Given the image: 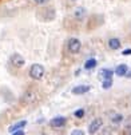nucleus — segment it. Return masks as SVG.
I'll return each instance as SVG.
<instances>
[{
	"instance_id": "1",
	"label": "nucleus",
	"mask_w": 131,
	"mask_h": 135,
	"mask_svg": "<svg viewBox=\"0 0 131 135\" xmlns=\"http://www.w3.org/2000/svg\"><path fill=\"white\" fill-rule=\"evenodd\" d=\"M30 75L32 79H36V80L42 79L44 75V67L42 64H32L30 68Z\"/></svg>"
},
{
	"instance_id": "2",
	"label": "nucleus",
	"mask_w": 131,
	"mask_h": 135,
	"mask_svg": "<svg viewBox=\"0 0 131 135\" xmlns=\"http://www.w3.org/2000/svg\"><path fill=\"white\" fill-rule=\"evenodd\" d=\"M102 124H103V120H102L100 118L94 119V120L90 123V126H88V132H90V134H95V132L102 127Z\"/></svg>"
},
{
	"instance_id": "3",
	"label": "nucleus",
	"mask_w": 131,
	"mask_h": 135,
	"mask_svg": "<svg viewBox=\"0 0 131 135\" xmlns=\"http://www.w3.org/2000/svg\"><path fill=\"white\" fill-rule=\"evenodd\" d=\"M80 47H82V43L78 39H70V42H68V50H70V52L76 54V52H79Z\"/></svg>"
},
{
	"instance_id": "4",
	"label": "nucleus",
	"mask_w": 131,
	"mask_h": 135,
	"mask_svg": "<svg viewBox=\"0 0 131 135\" xmlns=\"http://www.w3.org/2000/svg\"><path fill=\"white\" fill-rule=\"evenodd\" d=\"M11 63H12V66H15V67H23L24 66V57L22 56V55H19V54H13L12 56H11Z\"/></svg>"
},
{
	"instance_id": "5",
	"label": "nucleus",
	"mask_w": 131,
	"mask_h": 135,
	"mask_svg": "<svg viewBox=\"0 0 131 135\" xmlns=\"http://www.w3.org/2000/svg\"><path fill=\"white\" fill-rule=\"evenodd\" d=\"M50 124H51L52 127H55V128L63 127V126L66 124V118H63V117H56V118H54V119L50 122Z\"/></svg>"
},
{
	"instance_id": "6",
	"label": "nucleus",
	"mask_w": 131,
	"mask_h": 135,
	"mask_svg": "<svg viewBox=\"0 0 131 135\" xmlns=\"http://www.w3.org/2000/svg\"><path fill=\"white\" fill-rule=\"evenodd\" d=\"M26 124H27V120H20V122H17V123L12 124L8 130H9V132L12 134V132H16V131H20V128H23Z\"/></svg>"
},
{
	"instance_id": "7",
	"label": "nucleus",
	"mask_w": 131,
	"mask_h": 135,
	"mask_svg": "<svg viewBox=\"0 0 131 135\" xmlns=\"http://www.w3.org/2000/svg\"><path fill=\"white\" fill-rule=\"evenodd\" d=\"M90 91V86H76L75 88H72V94H76V95H82Z\"/></svg>"
},
{
	"instance_id": "8",
	"label": "nucleus",
	"mask_w": 131,
	"mask_h": 135,
	"mask_svg": "<svg viewBox=\"0 0 131 135\" xmlns=\"http://www.w3.org/2000/svg\"><path fill=\"white\" fill-rule=\"evenodd\" d=\"M22 100H23L24 103H31V102H33V100H35V94H33L32 91H27V92L23 95Z\"/></svg>"
},
{
	"instance_id": "9",
	"label": "nucleus",
	"mask_w": 131,
	"mask_h": 135,
	"mask_svg": "<svg viewBox=\"0 0 131 135\" xmlns=\"http://www.w3.org/2000/svg\"><path fill=\"white\" fill-rule=\"evenodd\" d=\"M74 16L76 19H79V20H82V19L86 16V9L83 7H78L76 9H75V12H74Z\"/></svg>"
},
{
	"instance_id": "10",
	"label": "nucleus",
	"mask_w": 131,
	"mask_h": 135,
	"mask_svg": "<svg viewBox=\"0 0 131 135\" xmlns=\"http://www.w3.org/2000/svg\"><path fill=\"white\" fill-rule=\"evenodd\" d=\"M108 47L111 48V50H118L119 47H120V42H119V39H110L108 40Z\"/></svg>"
},
{
	"instance_id": "11",
	"label": "nucleus",
	"mask_w": 131,
	"mask_h": 135,
	"mask_svg": "<svg viewBox=\"0 0 131 135\" xmlns=\"http://www.w3.org/2000/svg\"><path fill=\"white\" fill-rule=\"evenodd\" d=\"M115 72H117V75H119V76L126 75V72H127V66H126V64H120V66H118L117 70H115Z\"/></svg>"
},
{
	"instance_id": "12",
	"label": "nucleus",
	"mask_w": 131,
	"mask_h": 135,
	"mask_svg": "<svg viewBox=\"0 0 131 135\" xmlns=\"http://www.w3.org/2000/svg\"><path fill=\"white\" fill-rule=\"evenodd\" d=\"M100 75H102V78H104V80H107V79H111V76H112V71L111 70H102L100 71Z\"/></svg>"
},
{
	"instance_id": "13",
	"label": "nucleus",
	"mask_w": 131,
	"mask_h": 135,
	"mask_svg": "<svg viewBox=\"0 0 131 135\" xmlns=\"http://www.w3.org/2000/svg\"><path fill=\"white\" fill-rule=\"evenodd\" d=\"M95 66H96V60H95V59H90V60L86 62L84 68H86V70H90V68H94Z\"/></svg>"
},
{
	"instance_id": "14",
	"label": "nucleus",
	"mask_w": 131,
	"mask_h": 135,
	"mask_svg": "<svg viewBox=\"0 0 131 135\" xmlns=\"http://www.w3.org/2000/svg\"><path fill=\"white\" fill-rule=\"evenodd\" d=\"M122 119H123V117L120 114H118V115H115V117L112 118V122H114V123H119V122H122Z\"/></svg>"
},
{
	"instance_id": "15",
	"label": "nucleus",
	"mask_w": 131,
	"mask_h": 135,
	"mask_svg": "<svg viewBox=\"0 0 131 135\" xmlns=\"http://www.w3.org/2000/svg\"><path fill=\"white\" fill-rule=\"evenodd\" d=\"M111 84H112L111 79H107V80H104V82H103V88H104V90H107V88H110V87H111Z\"/></svg>"
},
{
	"instance_id": "16",
	"label": "nucleus",
	"mask_w": 131,
	"mask_h": 135,
	"mask_svg": "<svg viewBox=\"0 0 131 135\" xmlns=\"http://www.w3.org/2000/svg\"><path fill=\"white\" fill-rule=\"evenodd\" d=\"M83 115H84V110H78V111H75V117H76V118H82L83 117Z\"/></svg>"
},
{
	"instance_id": "17",
	"label": "nucleus",
	"mask_w": 131,
	"mask_h": 135,
	"mask_svg": "<svg viewBox=\"0 0 131 135\" xmlns=\"http://www.w3.org/2000/svg\"><path fill=\"white\" fill-rule=\"evenodd\" d=\"M71 135H84V132H83L82 130H74V131L71 132Z\"/></svg>"
},
{
	"instance_id": "18",
	"label": "nucleus",
	"mask_w": 131,
	"mask_h": 135,
	"mask_svg": "<svg viewBox=\"0 0 131 135\" xmlns=\"http://www.w3.org/2000/svg\"><path fill=\"white\" fill-rule=\"evenodd\" d=\"M33 2H35L36 4H46L48 0H33Z\"/></svg>"
},
{
	"instance_id": "19",
	"label": "nucleus",
	"mask_w": 131,
	"mask_h": 135,
	"mask_svg": "<svg viewBox=\"0 0 131 135\" xmlns=\"http://www.w3.org/2000/svg\"><path fill=\"white\" fill-rule=\"evenodd\" d=\"M111 134V128H104V132H102V135H110Z\"/></svg>"
},
{
	"instance_id": "20",
	"label": "nucleus",
	"mask_w": 131,
	"mask_h": 135,
	"mask_svg": "<svg viewBox=\"0 0 131 135\" xmlns=\"http://www.w3.org/2000/svg\"><path fill=\"white\" fill-rule=\"evenodd\" d=\"M11 135H24V131H22V130H20V131H16V132H12Z\"/></svg>"
},
{
	"instance_id": "21",
	"label": "nucleus",
	"mask_w": 131,
	"mask_h": 135,
	"mask_svg": "<svg viewBox=\"0 0 131 135\" xmlns=\"http://www.w3.org/2000/svg\"><path fill=\"white\" fill-rule=\"evenodd\" d=\"M123 55H131V50H124L123 51Z\"/></svg>"
},
{
	"instance_id": "22",
	"label": "nucleus",
	"mask_w": 131,
	"mask_h": 135,
	"mask_svg": "<svg viewBox=\"0 0 131 135\" xmlns=\"http://www.w3.org/2000/svg\"><path fill=\"white\" fill-rule=\"evenodd\" d=\"M127 76H128V78H131V72H130V74H128V75H127Z\"/></svg>"
},
{
	"instance_id": "23",
	"label": "nucleus",
	"mask_w": 131,
	"mask_h": 135,
	"mask_svg": "<svg viewBox=\"0 0 131 135\" xmlns=\"http://www.w3.org/2000/svg\"><path fill=\"white\" fill-rule=\"evenodd\" d=\"M39 135H46V134H39Z\"/></svg>"
},
{
	"instance_id": "24",
	"label": "nucleus",
	"mask_w": 131,
	"mask_h": 135,
	"mask_svg": "<svg viewBox=\"0 0 131 135\" xmlns=\"http://www.w3.org/2000/svg\"><path fill=\"white\" fill-rule=\"evenodd\" d=\"M130 135H131V134H130Z\"/></svg>"
}]
</instances>
